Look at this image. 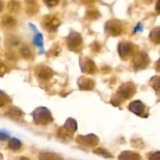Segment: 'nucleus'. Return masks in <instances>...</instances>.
Instances as JSON below:
<instances>
[{
  "mask_svg": "<svg viewBox=\"0 0 160 160\" xmlns=\"http://www.w3.org/2000/svg\"><path fill=\"white\" fill-rule=\"evenodd\" d=\"M135 92L136 87L133 83H124L120 86L116 96H114L112 98L111 102L115 106H118L122 102V101H125L126 99L131 98Z\"/></svg>",
  "mask_w": 160,
  "mask_h": 160,
  "instance_id": "obj_1",
  "label": "nucleus"
},
{
  "mask_svg": "<svg viewBox=\"0 0 160 160\" xmlns=\"http://www.w3.org/2000/svg\"><path fill=\"white\" fill-rule=\"evenodd\" d=\"M33 118L38 125H47L53 120L50 111L45 107L37 108L33 112Z\"/></svg>",
  "mask_w": 160,
  "mask_h": 160,
  "instance_id": "obj_2",
  "label": "nucleus"
},
{
  "mask_svg": "<svg viewBox=\"0 0 160 160\" xmlns=\"http://www.w3.org/2000/svg\"><path fill=\"white\" fill-rule=\"evenodd\" d=\"M67 45L71 51L78 52L82 47V38L81 34L75 31H71L67 38Z\"/></svg>",
  "mask_w": 160,
  "mask_h": 160,
  "instance_id": "obj_3",
  "label": "nucleus"
},
{
  "mask_svg": "<svg viewBox=\"0 0 160 160\" xmlns=\"http://www.w3.org/2000/svg\"><path fill=\"white\" fill-rule=\"evenodd\" d=\"M105 31L109 35H120L123 32V24L118 20H110L106 23Z\"/></svg>",
  "mask_w": 160,
  "mask_h": 160,
  "instance_id": "obj_4",
  "label": "nucleus"
},
{
  "mask_svg": "<svg viewBox=\"0 0 160 160\" xmlns=\"http://www.w3.org/2000/svg\"><path fill=\"white\" fill-rule=\"evenodd\" d=\"M149 61L148 55L145 52H141L134 56L133 64H134V67L135 69L142 70V69H145L149 64Z\"/></svg>",
  "mask_w": 160,
  "mask_h": 160,
  "instance_id": "obj_5",
  "label": "nucleus"
},
{
  "mask_svg": "<svg viewBox=\"0 0 160 160\" xmlns=\"http://www.w3.org/2000/svg\"><path fill=\"white\" fill-rule=\"evenodd\" d=\"M77 142L80 145L87 147H95L98 145L99 139L95 134H88V135H79L76 139Z\"/></svg>",
  "mask_w": 160,
  "mask_h": 160,
  "instance_id": "obj_6",
  "label": "nucleus"
},
{
  "mask_svg": "<svg viewBox=\"0 0 160 160\" xmlns=\"http://www.w3.org/2000/svg\"><path fill=\"white\" fill-rule=\"evenodd\" d=\"M80 66L83 73H94L96 71V66L95 62L89 58H81L80 59Z\"/></svg>",
  "mask_w": 160,
  "mask_h": 160,
  "instance_id": "obj_7",
  "label": "nucleus"
},
{
  "mask_svg": "<svg viewBox=\"0 0 160 160\" xmlns=\"http://www.w3.org/2000/svg\"><path fill=\"white\" fill-rule=\"evenodd\" d=\"M119 54L122 59H126L134 52V45L128 42H120L118 46Z\"/></svg>",
  "mask_w": 160,
  "mask_h": 160,
  "instance_id": "obj_8",
  "label": "nucleus"
},
{
  "mask_svg": "<svg viewBox=\"0 0 160 160\" xmlns=\"http://www.w3.org/2000/svg\"><path fill=\"white\" fill-rule=\"evenodd\" d=\"M44 26L50 32H54L59 26V20L54 16H46L44 18Z\"/></svg>",
  "mask_w": 160,
  "mask_h": 160,
  "instance_id": "obj_9",
  "label": "nucleus"
},
{
  "mask_svg": "<svg viewBox=\"0 0 160 160\" xmlns=\"http://www.w3.org/2000/svg\"><path fill=\"white\" fill-rule=\"evenodd\" d=\"M128 109L131 112H134V114L140 117H144V113H145V106L143 102H142L139 100L134 101L130 103L128 106Z\"/></svg>",
  "mask_w": 160,
  "mask_h": 160,
  "instance_id": "obj_10",
  "label": "nucleus"
},
{
  "mask_svg": "<svg viewBox=\"0 0 160 160\" xmlns=\"http://www.w3.org/2000/svg\"><path fill=\"white\" fill-rule=\"evenodd\" d=\"M37 74L40 79L44 80V81H47V80H49L52 77L53 71L49 67L42 65L40 66L39 68H38Z\"/></svg>",
  "mask_w": 160,
  "mask_h": 160,
  "instance_id": "obj_11",
  "label": "nucleus"
},
{
  "mask_svg": "<svg viewBox=\"0 0 160 160\" xmlns=\"http://www.w3.org/2000/svg\"><path fill=\"white\" fill-rule=\"evenodd\" d=\"M78 86L81 90H92L95 87V82L92 79L81 77L78 79Z\"/></svg>",
  "mask_w": 160,
  "mask_h": 160,
  "instance_id": "obj_12",
  "label": "nucleus"
},
{
  "mask_svg": "<svg viewBox=\"0 0 160 160\" xmlns=\"http://www.w3.org/2000/svg\"><path fill=\"white\" fill-rule=\"evenodd\" d=\"M119 160H142V157L134 152L124 151L119 156Z\"/></svg>",
  "mask_w": 160,
  "mask_h": 160,
  "instance_id": "obj_13",
  "label": "nucleus"
},
{
  "mask_svg": "<svg viewBox=\"0 0 160 160\" xmlns=\"http://www.w3.org/2000/svg\"><path fill=\"white\" fill-rule=\"evenodd\" d=\"M6 115L12 120H20L23 117V112L17 107H10L6 111Z\"/></svg>",
  "mask_w": 160,
  "mask_h": 160,
  "instance_id": "obj_14",
  "label": "nucleus"
},
{
  "mask_svg": "<svg viewBox=\"0 0 160 160\" xmlns=\"http://www.w3.org/2000/svg\"><path fill=\"white\" fill-rule=\"evenodd\" d=\"M39 160H63L62 156L53 152H42L39 155Z\"/></svg>",
  "mask_w": 160,
  "mask_h": 160,
  "instance_id": "obj_15",
  "label": "nucleus"
},
{
  "mask_svg": "<svg viewBox=\"0 0 160 160\" xmlns=\"http://www.w3.org/2000/svg\"><path fill=\"white\" fill-rule=\"evenodd\" d=\"M63 128L69 131L70 132L74 134L75 131L78 129V123H77L76 120L73 118H69L68 120L66 121L65 124H64Z\"/></svg>",
  "mask_w": 160,
  "mask_h": 160,
  "instance_id": "obj_16",
  "label": "nucleus"
},
{
  "mask_svg": "<svg viewBox=\"0 0 160 160\" xmlns=\"http://www.w3.org/2000/svg\"><path fill=\"white\" fill-rule=\"evenodd\" d=\"M150 39L152 42L156 44L159 43V27H157V28H154V29L152 31L151 34H150Z\"/></svg>",
  "mask_w": 160,
  "mask_h": 160,
  "instance_id": "obj_17",
  "label": "nucleus"
},
{
  "mask_svg": "<svg viewBox=\"0 0 160 160\" xmlns=\"http://www.w3.org/2000/svg\"><path fill=\"white\" fill-rule=\"evenodd\" d=\"M21 142L17 138H12L9 142V148L12 150H18L21 148Z\"/></svg>",
  "mask_w": 160,
  "mask_h": 160,
  "instance_id": "obj_18",
  "label": "nucleus"
},
{
  "mask_svg": "<svg viewBox=\"0 0 160 160\" xmlns=\"http://www.w3.org/2000/svg\"><path fill=\"white\" fill-rule=\"evenodd\" d=\"M2 23L5 27L10 28V27L14 26L16 24V20L13 17H10V16H6L5 17H3Z\"/></svg>",
  "mask_w": 160,
  "mask_h": 160,
  "instance_id": "obj_19",
  "label": "nucleus"
},
{
  "mask_svg": "<svg viewBox=\"0 0 160 160\" xmlns=\"http://www.w3.org/2000/svg\"><path fill=\"white\" fill-rule=\"evenodd\" d=\"M94 153L97 155H99V156H102V157L105 158H112V156L106 149H103V148H96V149L94 150Z\"/></svg>",
  "mask_w": 160,
  "mask_h": 160,
  "instance_id": "obj_20",
  "label": "nucleus"
},
{
  "mask_svg": "<svg viewBox=\"0 0 160 160\" xmlns=\"http://www.w3.org/2000/svg\"><path fill=\"white\" fill-rule=\"evenodd\" d=\"M9 101H10V98H9V96L6 95L3 92L0 91V107L4 106L5 105L9 102Z\"/></svg>",
  "mask_w": 160,
  "mask_h": 160,
  "instance_id": "obj_21",
  "label": "nucleus"
},
{
  "mask_svg": "<svg viewBox=\"0 0 160 160\" xmlns=\"http://www.w3.org/2000/svg\"><path fill=\"white\" fill-rule=\"evenodd\" d=\"M34 45H38V47H40L41 48L43 49V38H42V34L38 33L34 38Z\"/></svg>",
  "mask_w": 160,
  "mask_h": 160,
  "instance_id": "obj_22",
  "label": "nucleus"
},
{
  "mask_svg": "<svg viewBox=\"0 0 160 160\" xmlns=\"http://www.w3.org/2000/svg\"><path fill=\"white\" fill-rule=\"evenodd\" d=\"M8 8L12 12H17L20 9V2H9Z\"/></svg>",
  "mask_w": 160,
  "mask_h": 160,
  "instance_id": "obj_23",
  "label": "nucleus"
},
{
  "mask_svg": "<svg viewBox=\"0 0 160 160\" xmlns=\"http://www.w3.org/2000/svg\"><path fill=\"white\" fill-rule=\"evenodd\" d=\"M20 52H21L22 56H23V58H25V59H29V58L31 56V50H30V48H28V46H26V45L22 47Z\"/></svg>",
  "mask_w": 160,
  "mask_h": 160,
  "instance_id": "obj_24",
  "label": "nucleus"
},
{
  "mask_svg": "<svg viewBox=\"0 0 160 160\" xmlns=\"http://www.w3.org/2000/svg\"><path fill=\"white\" fill-rule=\"evenodd\" d=\"M151 83L152 84L153 88L156 89L157 92H159V77H154L151 80Z\"/></svg>",
  "mask_w": 160,
  "mask_h": 160,
  "instance_id": "obj_25",
  "label": "nucleus"
},
{
  "mask_svg": "<svg viewBox=\"0 0 160 160\" xmlns=\"http://www.w3.org/2000/svg\"><path fill=\"white\" fill-rule=\"evenodd\" d=\"M87 15L88 17V18L95 19L97 17H98V12L96 10H94V9H92V10L88 11Z\"/></svg>",
  "mask_w": 160,
  "mask_h": 160,
  "instance_id": "obj_26",
  "label": "nucleus"
},
{
  "mask_svg": "<svg viewBox=\"0 0 160 160\" xmlns=\"http://www.w3.org/2000/svg\"><path fill=\"white\" fill-rule=\"evenodd\" d=\"M9 138V134L5 131H0V141L5 142Z\"/></svg>",
  "mask_w": 160,
  "mask_h": 160,
  "instance_id": "obj_27",
  "label": "nucleus"
},
{
  "mask_svg": "<svg viewBox=\"0 0 160 160\" xmlns=\"http://www.w3.org/2000/svg\"><path fill=\"white\" fill-rule=\"evenodd\" d=\"M6 71H7V67L0 62V77L3 76L6 73Z\"/></svg>",
  "mask_w": 160,
  "mask_h": 160,
  "instance_id": "obj_28",
  "label": "nucleus"
},
{
  "mask_svg": "<svg viewBox=\"0 0 160 160\" xmlns=\"http://www.w3.org/2000/svg\"><path fill=\"white\" fill-rule=\"evenodd\" d=\"M159 157H160V153L159 152H155L154 154L152 155L151 156H150V160H159Z\"/></svg>",
  "mask_w": 160,
  "mask_h": 160,
  "instance_id": "obj_29",
  "label": "nucleus"
},
{
  "mask_svg": "<svg viewBox=\"0 0 160 160\" xmlns=\"http://www.w3.org/2000/svg\"><path fill=\"white\" fill-rule=\"evenodd\" d=\"M45 3L47 4V6H48L49 7H52V6H55L56 5L58 4L57 1H48V2H45Z\"/></svg>",
  "mask_w": 160,
  "mask_h": 160,
  "instance_id": "obj_30",
  "label": "nucleus"
},
{
  "mask_svg": "<svg viewBox=\"0 0 160 160\" xmlns=\"http://www.w3.org/2000/svg\"><path fill=\"white\" fill-rule=\"evenodd\" d=\"M92 48H93L94 51L98 52L100 50V48H101V46H100V45L98 43H94L92 45Z\"/></svg>",
  "mask_w": 160,
  "mask_h": 160,
  "instance_id": "obj_31",
  "label": "nucleus"
},
{
  "mask_svg": "<svg viewBox=\"0 0 160 160\" xmlns=\"http://www.w3.org/2000/svg\"><path fill=\"white\" fill-rule=\"evenodd\" d=\"M138 31H142V25L141 23H138V26L134 28V32H137Z\"/></svg>",
  "mask_w": 160,
  "mask_h": 160,
  "instance_id": "obj_32",
  "label": "nucleus"
},
{
  "mask_svg": "<svg viewBox=\"0 0 160 160\" xmlns=\"http://www.w3.org/2000/svg\"><path fill=\"white\" fill-rule=\"evenodd\" d=\"M2 7H3V4H2V2L0 1V12L2 11Z\"/></svg>",
  "mask_w": 160,
  "mask_h": 160,
  "instance_id": "obj_33",
  "label": "nucleus"
}]
</instances>
